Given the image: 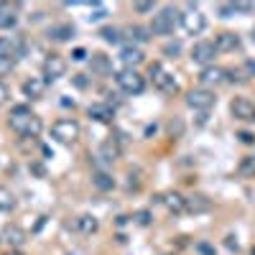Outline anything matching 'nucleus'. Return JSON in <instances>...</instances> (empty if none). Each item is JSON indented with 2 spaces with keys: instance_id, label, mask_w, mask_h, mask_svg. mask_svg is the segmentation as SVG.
<instances>
[{
  "instance_id": "1",
  "label": "nucleus",
  "mask_w": 255,
  "mask_h": 255,
  "mask_svg": "<svg viewBox=\"0 0 255 255\" xmlns=\"http://www.w3.org/2000/svg\"><path fill=\"white\" fill-rule=\"evenodd\" d=\"M8 125L13 128L18 136H23V138H36L41 133V128H43L41 118L36 113H31V107H26V105H16L13 110H10Z\"/></svg>"
},
{
  "instance_id": "2",
  "label": "nucleus",
  "mask_w": 255,
  "mask_h": 255,
  "mask_svg": "<svg viewBox=\"0 0 255 255\" xmlns=\"http://www.w3.org/2000/svg\"><path fill=\"white\" fill-rule=\"evenodd\" d=\"M179 23H181V13L174 5H166L158 16H153L151 33H156V36H169V33L176 31V26H179Z\"/></svg>"
},
{
  "instance_id": "3",
  "label": "nucleus",
  "mask_w": 255,
  "mask_h": 255,
  "mask_svg": "<svg viewBox=\"0 0 255 255\" xmlns=\"http://www.w3.org/2000/svg\"><path fill=\"white\" fill-rule=\"evenodd\" d=\"M115 82H118V87L123 92H128V95H140L143 90H146V79L136 72V69H123V72H118L115 74Z\"/></svg>"
},
{
  "instance_id": "4",
  "label": "nucleus",
  "mask_w": 255,
  "mask_h": 255,
  "mask_svg": "<svg viewBox=\"0 0 255 255\" xmlns=\"http://www.w3.org/2000/svg\"><path fill=\"white\" fill-rule=\"evenodd\" d=\"M151 79H153V87L166 95H176L179 92V82L174 79V74H169L161 64H151Z\"/></svg>"
},
{
  "instance_id": "5",
  "label": "nucleus",
  "mask_w": 255,
  "mask_h": 255,
  "mask_svg": "<svg viewBox=\"0 0 255 255\" xmlns=\"http://www.w3.org/2000/svg\"><path fill=\"white\" fill-rule=\"evenodd\" d=\"M217 102L215 92H209L207 87H196V90H192L189 95H186V105H189L192 110H199V113H207V110H212Z\"/></svg>"
},
{
  "instance_id": "6",
  "label": "nucleus",
  "mask_w": 255,
  "mask_h": 255,
  "mask_svg": "<svg viewBox=\"0 0 255 255\" xmlns=\"http://www.w3.org/2000/svg\"><path fill=\"white\" fill-rule=\"evenodd\" d=\"M181 26H184V31L189 33V36H199V33L207 28V18L196 5H192L186 13H181Z\"/></svg>"
},
{
  "instance_id": "7",
  "label": "nucleus",
  "mask_w": 255,
  "mask_h": 255,
  "mask_svg": "<svg viewBox=\"0 0 255 255\" xmlns=\"http://www.w3.org/2000/svg\"><path fill=\"white\" fill-rule=\"evenodd\" d=\"M51 136L59 143H74L79 138V125H77L74 120H57V123L51 125Z\"/></svg>"
},
{
  "instance_id": "8",
  "label": "nucleus",
  "mask_w": 255,
  "mask_h": 255,
  "mask_svg": "<svg viewBox=\"0 0 255 255\" xmlns=\"http://www.w3.org/2000/svg\"><path fill=\"white\" fill-rule=\"evenodd\" d=\"M230 113L235 115V120L242 123H255V102H250L248 97H235L230 102Z\"/></svg>"
},
{
  "instance_id": "9",
  "label": "nucleus",
  "mask_w": 255,
  "mask_h": 255,
  "mask_svg": "<svg viewBox=\"0 0 255 255\" xmlns=\"http://www.w3.org/2000/svg\"><path fill=\"white\" fill-rule=\"evenodd\" d=\"M215 57H217L215 41H199V43H194V49H192V61L194 64H202L207 69V66L215 61Z\"/></svg>"
},
{
  "instance_id": "10",
  "label": "nucleus",
  "mask_w": 255,
  "mask_h": 255,
  "mask_svg": "<svg viewBox=\"0 0 255 255\" xmlns=\"http://www.w3.org/2000/svg\"><path fill=\"white\" fill-rule=\"evenodd\" d=\"M66 74V61L59 57V54H51L43 61V77H46V82H57Z\"/></svg>"
},
{
  "instance_id": "11",
  "label": "nucleus",
  "mask_w": 255,
  "mask_h": 255,
  "mask_svg": "<svg viewBox=\"0 0 255 255\" xmlns=\"http://www.w3.org/2000/svg\"><path fill=\"white\" fill-rule=\"evenodd\" d=\"M120 61L125 64V69H136L138 64L146 61V54H143L138 46H125L123 51H120Z\"/></svg>"
},
{
  "instance_id": "12",
  "label": "nucleus",
  "mask_w": 255,
  "mask_h": 255,
  "mask_svg": "<svg viewBox=\"0 0 255 255\" xmlns=\"http://www.w3.org/2000/svg\"><path fill=\"white\" fill-rule=\"evenodd\" d=\"M43 90H46V79H39V77H31V79L23 82V95L28 99H41Z\"/></svg>"
},
{
  "instance_id": "13",
  "label": "nucleus",
  "mask_w": 255,
  "mask_h": 255,
  "mask_svg": "<svg viewBox=\"0 0 255 255\" xmlns=\"http://www.w3.org/2000/svg\"><path fill=\"white\" fill-rule=\"evenodd\" d=\"M3 237H5V242H8V245H13L16 250H18V248H20V245H23V242L28 240V235H26V232L20 230L18 225H5V230H3Z\"/></svg>"
},
{
  "instance_id": "14",
  "label": "nucleus",
  "mask_w": 255,
  "mask_h": 255,
  "mask_svg": "<svg viewBox=\"0 0 255 255\" xmlns=\"http://www.w3.org/2000/svg\"><path fill=\"white\" fill-rule=\"evenodd\" d=\"M158 202H163L166 204V209L169 212H174V215H181V212H186V199L181 196V194H176V192H171V194H163Z\"/></svg>"
},
{
  "instance_id": "15",
  "label": "nucleus",
  "mask_w": 255,
  "mask_h": 255,
  "mask_svg": "<svg viewBox=\"0 0 255 255\" xmlns=\"http://www.w3.org/2000/svg\"><path fill=\"white\" fill-rule=\"evenodd\" d=\"M215 46H217V51H235V49H240V36L237 33L225 31V33H219V36L215 39Z\"/></svg>"
},
{
  "instance_id": "16",
  "label": "nucleus",
  "mask_w": 255,
  "mask_h": 255,
  "mask_svg": "<svg viewBox=\"0 0 255 255\" xmlns=\"http://www.w3.org/2000/svg\"><path fill=\"white\" fill-rule=\"evenodd\" d=\"M87 115L92 120H97V123H110V120H113V107L105 105V102H95V105H90Z\"/></svg>"
},
{
  "instance_id": "17",
  "label": "nucleus",
  "mask_w": 255,
  "mask_h": 255,
  "mask_svg": "<svg viewBox=\"0 0 255 255\" xmlns=\"http://www.w3.org/2000/svg\"><path fill=\"white\" fill-rule=\"evenodd\" d=\"M90 66H92V74H99V77L113 72V61H110V57H105V54H92Z\"/></svg>"
},
{
  "instance_id": "18",
  "label": "nucleus",
  "mask_w": 255,
  "mask_h": 255,
  "mask_svg": "<svg viewBox=\"0 0 255 255\" xmlns=\"http://www.w3.org/2000/svg\"><path fill=\"white\" fill-rule=\"evenodd\" d=\"M227 77V69H219V66H207V69L199 74V79H202V84H219L225 82Z\"/></svg>"
},
{
  "instance_id": "19",
  "label": "nucleus",
  "mask_w": 255,
  "mask_h": 255,
  "mask_svg": "<svg viewBox=\"0 0 255 255\" xmlns=\"http://www.w3.org/2000/svg\"><path fill=\"white\" fill-rule=\"evenodd\" d=\"M74 33H77L74 26L61 23V26H51V28H49V39H51V41H57V43H64V41H69Z\"/></svg>"
},
{
  "instance_id": "20",
  "label": "nucleus",
  "mask_w": 255,
  "mask_h": 255,
  "mask_svg": "<svg viewBox=\"0 0 255 255\" xmlns=\"http://www.w3.org/2000/svg\"><path fill=\"white\" fill-rule=\"evenodd\" d=\"M99 158L102 161H107V163H113V161H118L120 158V146L113 140V138H107L102 146H99Z\"/></svg>"
},
{
  "instance_id": "21",
  "label": "nucleus",
  "mask_w": 255,
  "mask_h": 255,
  "mask_svg": "<svg viewBox=\"0 0 255 255\" xmlns=\"http://www.w3.org/2000/svg\"><path fill=\"white\" fill-rule=\"evenodd\" d=\"M74 227L79 230L82 235H95L97 227H99V222H97V217H92V215H82V217H77Z\"/></svg>"
},
{
  "instance_id": "22",
  "label": "nucleus",
  "mask_w": 255,
  "mask_h": 255,
  "mask_svg": "<svg viewBox=\"0 0 255 255\" xmlns=\"http://www.w3.org/2000/svg\"><path fill=\"white\" fill-rule=\"evenodd\" d=\"M209 209V199L202 196V194H194L186 199V212H192V215H202Z\"/></svg>"
},
{
  "instance_id": "23",
  "label": "nucleus",
  "mask_w": 255,
  "mask_h": 255,
  "mask_svg": "<svg viewBox=\"0 0 255 255\" xmlns=\"http://www.w3.org/2000/svg\"><path fill=\"white\" fill-rule=\"evenodd\" d=\"M92 184L97 186L99 192H113L115 189V179L110 174H105V171H95L92 174Z\"/></svg>"
},
{
  "instance_id": "24",
  "label": "nucleus",
  "mask_w": 255,
  "mask_h": 255,
  "mask_svg": "<svg viewBox=\"0 0 255 255\" xmlns=\"http://www.w3.org/2000/svg\"><path fill=\"white\" fill-rule=\"evenodd\" d=\"M237 174L242 179H255V156H245L237 166Z\"/></svg>"
},
{
  "instance_id": "25",
  "label": "nucleus",
  "mask_w": 255,
  "mask_h": 255,
  "mask_svg": "<svg viewBox=\"0 0 255 255\" xmlns=\"http://www.w3.org/2000/svg\"><path fill=\"white\" fill-rule=\"evenodd\" d=\"M125 33L130 36V41H136V43H146L151 39V28H143V26H130Z\"/></svg>"
},
{
  "instance_id": "26",
  "label": "nucleus",
  "mask_w": 255,
  "mask_h": 255,
  "mask_svg": "<svg viewBox=\"0 0 255 255\" xmlns=\"http://www.w3.org/2000/svg\"><path fill=\"white\" fill-rule=\"evenodd\" d=\"M13 209H16V196L0 186V212H13Z\"/></svg>"
},
{
  "instance_id": "27",
  "label": "nucleus",
  "mask_w": 255,
  "mask_h": 255,
  "mask_svg": "<svg viewBox=\"0 0 255 255\" xmlns=\"http://www.w3.org/2000/svg\"><path fill=\"white\" fill-rule=\"evenodd\" d=\"M99 36H102L107 43H120V31L118 28H113V26H105V28H99Z\"/></svg>"
},
{
  "instance_id": "28",
  "label": "nucleus",
  "mask_w": 255,
  "mask_h": 255,
  "mask_svg": "<svg viewBox=\"0 0 255 255\" xmlns=\"http://www.w3.org/2000/svg\"><path fill=\"white\" fill-rule=\"evenodd\" d=\"M128 189H133V192L140 189V171L138 169L136 171H128Z\"/></svg>"
},
{
  "instance_id": "29",
  "label": "nucleus",
  "mask_w": 255,
  "mask_h": 255,
  "mask_svg": "<svg viewBox=\"0 0 255 255\" xmlns=\"http://www.w3.org/2000/svg\"><path fill=\"white\" fill-rule=\"evenodd\" d=\"M217 10H219V16H222V18H230V16H235V13H237L235 3H222V5H219Z\"/></svg>"
},
{
  "instance_id": "30",
  "label": "nucleus",
  "mask_w": 255,
  "mask_h": 255,
  "mask_svg": "<svg viewBox=\"0 0 255 255\" xmlns=\"http://www.w3.org/2000/svg\"><path fill=\"white\" fill-rule=\"evenodd\" d=\"M181 51V43L179 41H174V43H166V46H163V54H166V57H176V54H179Z\"/></svg>"
},
{
  "instance_id": "31",
  "label": "nucleus",
  "mask_w": 255,
  "mask_h": 255,
  "mask_svg": "<svg viewBox=\"0 0 255 255\" xmlns=\"http://www.w3.org/2000/svg\"><path fill=\"white\" fill-rule=\"evenodd\" d=\"M237 138H240V143H245V146H253V143H255V136H253V133H248V130H240Z\"/></svg>"
},
{
  "instance_id": "32",
  "label": "nucleus",
  "mask_w": 255,
  "mask_h": 255,
  "mask_svg": "<svg viewBox=\"0 0 255 255\" xmlns=\"http://www.w3.org/2000/svg\"><path fill=\"white\" fill-rule=\"evenodd\" d=\"M181 130H184V123H181V120H176V123L169 125V133H171L174 138H179V136H181Z\"/></svg>"
},
{
  "instance_id": "33",
  "label": "nucleus",
  "mask_w": 255,
  "mask_h": 255,
  "mask_svg": "<svg viewBox=\"0 0 255 255\" xmlns=\"http://www.w3.org/2000/svg\"><path fill=\"white\" fill-rule=\"evenodd\" d=\"M196 250L202 255H215V248L209 245V242H196Z\"/></svg>"
},
{
  "instance_id": "34",
  "label": "nucleus",
  "mask_w": 255,
  "mask_h": 255,
  "mask_svg": "<svg viewBox=\"0 0 255 255\" xmlns=\"http://www.w3.org/2000/svg\"><path fill=\"white\" fill-rule=\"evenodd\" d=\"M13 64H16V59H0V74L10 72V69H13Z\"/></svg>"
},
{
  "instance_id": "35",
  "label": "nucleus",
  "mask_w": 255,
  "mask_h": 255,
  "mask_svg": "<svg viewBox=\"0 0 255 255\" xmlns=\"http://www.w3.org/2000/svg\"><path fill=\"white\" fill-rule=\"evenodd\" d=\"M105 16H107V10L97 5V10H95V13H92V16H87V18H90V23H92V20H99V18H105Z\"/></svg>"
},
{
  "instance_id": "36",
  "label": "nucleus",
  "mask_w": 255,
  "mask_h": 255,
  "mask_svg": "<svg viewBox=\"0 0 255 255\" xmlns=\"http://www.w3.org/2000/svg\"><path fill=\"white\" fill-rule=\"evenodd\" d=\"M133 8H136L138 13H151V10H153V3H136Z\"/></svg>"
},
{
  "instance_id": "37",
  "label": "nucleus",
  "mask_w": 255,
  "mask_h": 255,
  "mask_svg": "<svg viewBox=\"0 0 255 255\" xmlns=\"http://www.w3.org/2000/svg\"><path fill=\"white\" fill-rule=\"evenodd\" d=\"M136 219H138V225H151V212H138Z\"/></svg>"
},
{
  "instance_id": "38",
  "label": "nucleus",
  "mask_w": 255,
  "mask_h": 255,
  "mask_svg": "<svg viewBox=\"0 0 255 255\" xmlns=\"http://www.w3.org/2000/svg\"><path fill=\"white\" fill-rule=\"evenodd\" d=\"M72 59H74V61H84V59H87V51H84V49H74V51H72Z\"/></svg>"
},
{
  "instance_id": "39",
  "label": "nucleus",
  "mask_w": 255,
  "mask_h": 255,
  "mask_svg": "<svg viewBox=\"0 0 255 255\" xmlns=\"http://www.w3.org/2000/svg\"><path fill=\"white\" fill-rule=\"evenodd\" d=\"M225 248H227V250H235V253H237V242H235V237H232V235H230V237H225Z\"/></svg>"
},
{
  "instance_id": "40",
  "label": "nucleus",
  "mask_w": 255,
  "mask_h": 255,
  "mask_svg": "<svg viewBox=\"0 0 255 255\" xmlns=\"http://www.w3.org/2000/svg\"><path fill=\"white\" fill-rule=\"evenodd\" d=\"M235 8L240 10V13H253V5L250 3H235Z\"/></svg>"
},
{
  "instance_id": "41",
  "label": "nucleus",
  "mask_w": 255,
  "mask_h": 255,
  "mask_svg": "<svg viewBox=\"0 0 255 255\" xmlns=\"http://www.w3.org/2000/svg\"><path fill=\"white\" fill-rule=\"evenodd\" d=\"M5 99H8V87L0 82V105H5Z\"/></svg>"
},
{
  "instance_id": "42",
  "label": "nucleus",
  "mask_w": 255,
  "mask_h": 255,
  "mask_svg": "<svg viewBox=\"0 0 255 255\" xmlns=\"http://www.w3.org/2000/svg\"><path fill=\"white\" fill-rule=\"evenodd\" d=\"M245 69H248V72L255 77V61H253V59H250V61H245Z\"/></svg>"
},
{
  "instance_id": "43",
  "label": "nucleus",
  "mask_w": 255,
  "mask_h": 255,
  "mask_svg": "<svg viewBox=\"0 0 255 255\" xmlns=\"http://www.w3.org/2000/svg\"><path fill=\"white\" fill-rule=\"evenodd\" d=\"M5 255H26L23 250H10V253H5Z\"/></svg>"
},
{
  "instance_id": "44",
  "label": "nucleus",
  "mask_w": 255,
  "mask_h": 255,
  "mask_svg": "<svg viewBox=\"0 0 255 255\" xmlns=\"http://www.w3.org/2000/svg\"><path fill=\"white\" fill-rule=\"evenodd\" d=\"M253 43H255V28H253Z\"/></svg>"
},
{
  "instance_id": "45",
  "label": "nucleus",
  "mask_w": 255,
  "mask_h": 255,
  "mask_svg": "<svg viewBox=\"0 0 255 255\" xmlns=\"http://www.w3.org/2000/svg\"><path fill=\"white\" fill-rule=\"evenodd\" d=\"M250 255H255V248H253V250H250Z\"/></svg>"
},
{
  "instance_id": "46",
  "label": "nucleus",
  "mask_w": 255,
  "mask_h": 255,
  "mask_svg": "<svg viewBox=\"0 0 255 255\" xmlns=\"http://www.w3.org/2000/svg\"><path fill=\"white\" fill-rule=\"evenodd\" d=\"M0 242H3V237H0Z\"/></svg>"
}]
</instances>
